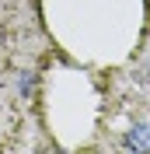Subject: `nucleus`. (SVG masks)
I'll return each mask as SVG.
<instances>
[{
  "instance_id": "1",
  "label": "nucleus",
  "mask_w": 150,
  "mask_h": 154,
  "mask_svg": "<svg viewBox=\"0 0 150 154\" xmlns=\"http://www.w3.org/2000/svg\"><path fill=\"white\" fill-rule=\"evenodd\" d=\"M126 144H129V147H140V151H143V147H150V130H147V126H136Z\"/></svg>"
}]
</instances>
